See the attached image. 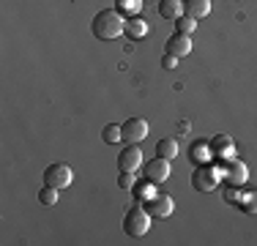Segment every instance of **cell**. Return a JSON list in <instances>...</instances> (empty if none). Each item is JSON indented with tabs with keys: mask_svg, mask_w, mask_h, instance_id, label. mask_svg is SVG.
<instances>
[{
	"mask_svg": "<svg viewBox=\"0 0 257 246\" xmlns=\"http://www.w3.org/2000/svg\"><path fill=\"white\" fill-rule=\"evenodd\" d=\"M167 52L175 55V58H183V55L192 52V36H183V33H175L167 39Z\"/></svg>",
	"mask_w": 257,
	"mask_h": 246,
	"instance_id": "cell-11",
	"label": "cell"
},
{
	"mask_svg": "<svg viewBox=\"0 0 257 246\" xmlns=\"http://www.w3.org/2000/svg\"><path fill=\"white\" fill-rule=\"evenodd\" d=\"M118 186H120V189H134V172H120Z\"/></svg>",
	"mask_w": 257,
	"mask_h": 246,
	"instance_id": "cell-23",
	"label": "cell"
},
{
	"mask_svg": "<svg viewBox=\"0 0 257 246\" xmlns=\"http://www.w3.org/2000/svg\"><path fill=\"white\" fill-rule=\"evenodd\" d=\"M183 14L192 20H203L211 14V0H183Z\"/></svg>",
	"mask_w": 257,
	"mask_h": 246,
	"instance_id": "cell-12",
	"label": "cell"
},
{
	"mask_svg": "<svg viewBox=\"0 0 257 246\" xmlns=\"http://www.w3.org/2000/svg\"><path fill=\"white\" fill-rule=\"evenodd\" d=\"M194 159H197V162L203 164V159H205V145H203V143L194 145Z\"/></svg>",
	"mask_w": 257,
	"mask_h": 246,
	"instance_id": "cell-25",
	"label": "cell"
},
{
	"mask_svg": "<svg viewBox=\"0 0 257 246\" xmlns=\"http://www.w3.org/2000/svg\"><path fill=\"white\" fill-rule=\"evenodd\" d=\"M154 197V181H140L137 186H134V200H151Z\"/></svg>",
	"mask_w": 257,
	"mask_h": 246,
	"instance_id": "cell-19",
	"label": "cell"
},
{
	"mask_svg": "<svg viewBox=\"0 0 257 246\" xmlns=\"http://www.w3.org/2000/svg\"><path fill=\"white\" fill-rule=\"evenodd\" d=\"M159 14L164 17V20H178L183 14V3L181 0H159Z\"/></svg>",
	"mask_w": 257,
	"mask_h": 246,
	"instance_id": "cell-14",
	"label": "cell"
},
{
	"mask_svg": "<svg viewBox=\"0 0 257 246\" xmlns=\"http://www.w3.org/2000/svg\"><path fill=\"white\" fill-rule=\"evenodd\" d=\"M90 30H93V36L99 41H115L126 33V17L118 9H104L93 17Z\"/></svg>",
	"mask_w": 257,
	"mask_h": 246,
	"instance_id": "cell-1",
	"label": "cell"
},
{
	"mask_svg": "<svg viewBox=\"0 0 257 246\" xmlns=\"http://www.w3.org/2000/svg\"><path fill=\"white\" fill-rule=\"evenodd\" d=\"M140 167H143V151L137 148V143H128L118 153V170L120 172H137Z\"/></svg>",
	"mask_w": 257,
	"mask_h": 246,
	"instance_id": "cell-6",
	"label": "cell"
},
{
	"mask_svg": "<svg viewBox=\"0 0 257 246\" xmlns=\"http://www.w3.org/2000/svg\"><path fill=\"white\" fill-rule=\"evenodd\" d=\"M120 126H123L126 143H140V140L148 137V120L145 118H128L126 123H120Z\"/></svg>",
	"mask_w": 257,
	"mask_h": 246,
	"instance_id": "cell-8",
	"label": "cell"
},
{
	"mask_svg": "<svg viewBox=\"0 0 257 246\" xmlns=\"http://www.w3.org/2000/svg\"><path fill=\"white\" fill-rule=\"evenodd\" d=\"M101 140L104 143H120L123 140V126H118V123H107L104 126V132H101Z\"/></svg>",
	"mask_w": 257,
	"mask_h": 246,
	"instance_id": "cell-16",
	"label": "cell"
},
{
	"mask_svg": "<svg viewBox=\"0 0 257 246\" xmlns=\"http://www.w3.org/2000/svg\"><path fill=\"white\" fill-rule=\"evenodd\" d=\"M192 186L203 194L213 192V189L219 186V170L213 167V164H200V167L192 172Z\"/></svg>",
	"mask_w": 257,
	"mask_h": 246,
	"instance_id": "cell-3",
	"label": "cell"
},
{
	"mask_svg": "<svg viewBox=\"0 0 257 246\" xmlns=\"http://www.w3.org/2000/svg\"><path fill=\"white\" fill-rule=\"evenodd\" d=\"M58 194H60V189H52V186L39 189V200L44 202V205H55V202H58Z\"/></svg>",
	"mask_w": 257,
	"mask_h": 246,
	"instance_id": "cell-21",
	"label": "cell"
},
{
	"mask_svg": "<svg viewBox=\"0 0 257 246\" xmlns=\"http://www.w3.org/2000/svg\"><path fill=\"white\" fill-rule=\"evenodd\" d=\"M211 156L219 159V162H227V159H232V153H235V148H232V140L227 137V134H216V137L211 140Z\"/></svg>",
	"mask_w": 257,
	"mask_h": 246,
	"instance_id": "cell-10",
	"label": "cell"
},
{
	"mask_svg": "<svg viewBox=\"0 0 257 246\" xmlns=\"http://www.w3.org/2000/svg\"><path fill=\"white\" fill-rule=\"evenodd\" d=\"M238 208H241L243 213H257V192H246V194H241V200H238Z\"/></svg>",
	"mask_w": 257,
	"mask_h": 246,
	"instance_id": "cell-17",
	"label": "cell"
},
{
	"mask_svg": "<svg viewBox=\"0 0 257 246\" xmlns=\"http://www.w3.org/2000/svg\"><path fill=\"white\" fill-rule=\"evenodd\" d=\"M194 28H197V20H192V17H186V14L175 20V33L192 36V33H194Z\"/></svg>",
	"mask_w": 257,
	"mask_h": 246,
	"instance_id": "cell-18",
	"label": "cell"
},
{
	"mask_svg": "<svg viewBox=\"0 0 257 246\" xmlns=\"http://www.w3.org/2000/svg\"><path fill=\"white\" fill-rule=\"evenodd\" d=\"M170 175H173V170H170V159L156 156V159H151L148 167H145V178H148V181H154V183L167 181Z\"/></svg>",
	"mask_w": 257,
	"mask_h": 246,
	"instance_id": "cell-9",
	"label": "cell"
},
{
	"mask_svg": "<svg viewBox=\"0 0 257 246\" xmlns=\"http://www.w3.org/2000/svg\"><path fill=\"white\" fill-rule=\"evenodd\" d=\"M238 200H241V192H238V186L227 183V189H224V202H227V205H238Z\"/></svg>",
	"mask_w": 257,
	"mask_h": 246,
	"instance_id": "cell-22",
	"label": "cell"
},
{
	"mask_svg": "<svg viewBox=\"0 0 257 246\" xmlns=\"http://www.w3.org/2000/svg\"><path fill=\"white\" fill-rule=\"evenodd\" d=\"M71 181H74V172H71L69 164H50V167L44 170V186H52V189H66L71 186Z\"/></svg>",
	"mask_w": 257,
	"mask_h": 246,
	"instance_id": "cell-4",
	"label": "cell"
},
{
	"mask_svg": "<svg viewBox=\"0 0 257 246\" xmlns=\"http://www.w3.org/2000/svg\"><path fill=\"white\" fill-rule=\"evenodd\" d=\"M175 211V202L170 194H154L148 200V213L154 219H170V213Z\"/></svg>",
	"mask_w": 257,
	"mask_h": 246,
	"instance_id": "cell-7",
	"label": "cell"
},
{
	"mask_svg": "<svg viewBox=\"0 0 257 246\" xmlns=\"http://www.w3.org/2000/svg\"><path fill=\"white\" fill-rule=\"evenodd\" d=\"M162 66H164V69H175V66H178V58H175V55H164V58H162Z\"/></svg>",
	"mask_w": 257,
	"mask_h": 246,
	"instance_id": "cell-24",
	"label": "cell"
},
{
	"mask_svg": "<svg viewBox=\"0 0 257 246\" xmlns=\"http://www.w3.org/2000/svg\"><path fill=\"white\" fill-rule=\"evenodd\" d=\"M151 213H148V208H143V205H132L126 211V216H123V232L126 235H132V238H143L145 232H148V227H151Z\"/></svg>",
	"mask_w": 257,
	"mask_h": 246,
	"instance_id": "cell-2",
	"label": "cell"
},
{
	"mask_svg": "<svg viewBox=\"0 0 257 246\" xmlns=\"http://www.w3.org/2000/svg\"><path fill=\"white\" fill-rule=\"evenodd\" d=\"M145 33H148V22L140 20V17H128V20H126V36H128V39L140 41Z\"/></svg>",
	"mask_w": 257,
	"mask_h": 246,
	"instance_id": "cell-13",
	"label": "cell"
},
{
	"mask_svg": "<svg viewBox=\"0 0 257 246\" xmlns=\"http://www.w3.org/2000/svg\"><path fill=\"white\" fill-rule=\"evenodd\" d=\"M219 175H224V181L232 183V186H243L246 178H249V170L241 159H227V162H222V167H219Z\"/></svg>",
	"mask_w": 257,
	"mask_h": 246,
	"instance_id": "cell-5",
	"label": "cell"
},
{
	"mask_svg": "<svg viewBox=\"0 0 257 246\" xmlns=\"http://www.w3.org/2000/svg\"><path fill=\"white\" fill-rule=\"evenodd\" d=\"M115 9H118L120 14H137V11L143 9V0H115Z\"/></svg>",
	"mask_w": 257,
	"mask_h": 246,
	"instance_id": "cell-20",
	"label": "cell"
},
{
	"mask_svg": "<svg viewBox=\"0 0 257 246\" xmlns=\"http://www.w3.org/2000/svg\"><path fill=\"white\" fill-rule=\"evenodd\" d=\"M156 153H159L162 159H170V162H173V159L178 156V143H175L173 137L159 140V143H156Z\"/></svg>",
	"mask_w": 257,
	"mask_h": 246,
	"instance_id": "cell-15",
	"label": "cell"
}]
</instances>
